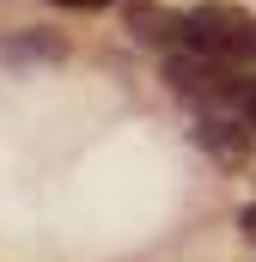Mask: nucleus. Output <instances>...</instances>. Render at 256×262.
I'll list each match as a JSON object with an SVG mask.
<instances>
[{"label": "nucleus", "mask_w": 256, "mask_h": 262, "mask_svg": "<svg viewBox=\"0 0 256 262\" xmlns=\"http://www.w3.org/2000/svg\"><path fill=\"white\" fill-rule=\"evenodd\" d=\"M250 122L244 116H220V110H201V122H195V140H201V152L214 159V165H250Z\"/></svg>", "instance_id": "2"}, {"label": "nucleus", "mask_w": 256, "mask_h": 262, "mask_svg": "<svg viewBox=\"0 0 256 262\" xmlns=\"http://www.w3.org/2000/svg\"><path fill=\"white\" fill-rule=\"evenodd\" d=\"M189 49L201 55H220V61H256V12L244 6H226V0H207L189 6Z\"/></svg>", "instance_id": "1"}, {"label": "nucleus", "mask_w": 256, "mask_h": 262, "mask_svg": "<svg viewBox=\"0 0 256 262\" xmlns=\"http://www.w3.org/2000/svg\"><path fill=\"white\" fill-rule=\"evenodd\" d=\"M232 110H238V116H244V122L256 128V79H244V85H238V98H232Z\"/></svg>", "instance_id": "5"}, {"label": "nucleus", "mask_w": 256, "mask_h": 262, "mask_svg": "<svg viewBox=\"0 0 256 262\" xmlns=\"http://www.w3.org/2000/svg\"><path fill=\"white\" fill-rule=\"evenodd\" d=\"M55 6H110V0H55Z\"/></svg>", "instance_id": "7"}, {"label": "nucleus", "mask_w": 256, "mask_h": 262, "mask_svg": "<svg viewBox=\"0 0 256 262\" xmlns=\"http://www.w3.org/2000/svg\"><path fill=\"white\" fill-rule=\"evenodd\" d=\"M0 55H6V61H61L67 49H61V37H6V43H0Z\"/></svg>", "instance_id": "4"}, {"label": "nucleus", "mask_w": 256, "mask_h": 262, "mask_svg": "<svg viewBox=\"0 0 256 262\" xmlns=\"http://www.w3.org/2000/svg\"><path fill=\"white\" fill-rule=\"evenodd\" d=\"M244 232H250V238H256V201H250V207H244Z\"/></svg>", "instance_id": "6"}, {"label": "nucleus", "mask_w": 256, "mask_h": 262, "mask_svg": "<svg viewBox=\"0 0 256 262\" xmlns=\"http://www.w3.org/2000/svg\"><path fill=\"white\" fill-rule=\"evenodd\" d=\"M128 31H134L140 43H189V12H165V6L134 0V6H128Z\"/></svg>", "instance_id": "3"}]
</instances>
